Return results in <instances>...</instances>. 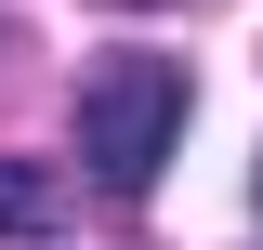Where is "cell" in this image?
<instances>
[{"instance_id":"1","label":"cell","mask_w":263,"mask_h":250,"mask_svg":"<svg viewBox=\"0 0 263 250\" xmlns=\"http://www.w3.org/2000/svg\"><path fill=\"white\" fill-rule=\"evenodd\" d=\"M171 145H184V66L171 53H105L79 79V158H92V185L145 198Z\"/></svg>"},{"instance_id":"2","label":"cell","mask_w":263,"mask_h":250,"mask_svg":"<svg viewBox=\"0 0 263 250\" xmlns=\"http://www.w3.org/2000/svg\"><path fill=\"white\" fill-rule=\"evenodd\" d=\"M40 224H53V171H13L0 158V237H40Z\"/></svg>"}]
</instances>
